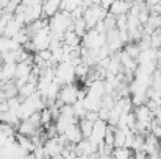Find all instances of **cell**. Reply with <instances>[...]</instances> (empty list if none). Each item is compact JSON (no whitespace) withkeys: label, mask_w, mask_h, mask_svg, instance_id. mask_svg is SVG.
I'll use <instances>...</instances> for the list:
<instances>
[{"label":"cell","mask_w":161,"mask_h":159,"mask_svg":"<svg viewBox=\"0 0 161 159\" xmlns=\"http://www.w3.org/2000/svg\"><path fill=\"white\" fill-rule=\"evenodd\" d=\"M72 111H74V115H75V119L77 120H81V119H85L86 117V114H88V111L85 109V106L83 103L78 100V102H75L74 105H72Z\"/></svg>","instance_id":"19"},{"label":"cell","mask_w":161,"mask_h":159,"mask_svg":"<svg viewBox=\"0 0 161 159\" xmlns=\"http://www.w3.org/2000/svg\"><path fill=\"white\" fill-rule=\"evenodd\" d=\"M59 0H47L42 3V16L41 19H52L55 14L59 11Z\"/></svg>","instance_id":"6"},{"label":"cell","mask_w":161,"mask_h":159,"mask_svg":"<svg viewBox=\"0 0 161 159\" xmlns=\"http://www.w3.org/2000/svg\"><path fill=\"white\" fill-rule=\"evenodd\" d=\"M33 47H35V52H44V50H49L50 47V42H52V36H50V30L49 27L47 28H42L39 30L38 33H35L31 38H30Z\"/></svg>","instance_id":"2"},{"label":"cell","mask_w":161,"mask_h":159,"mask_svg":"<svg viewBox=\"0 0 161 159\" xmlns=\"http://www.w3.org/2000/svg\"><path fill=\"white\" fill-rule=\"evenodd\" d=\"M39 128H36L33 123H30L28 120H22L19 125H17V131L20 136H25V137H33L36 133H38Z\"/></svg>","instance_id":"8"},{"label":"cell","mask_w":161,"mask_h":159,"mask_svg":"<svg viewBox=\"0 0 161 159\" xmlns=\"http://www.w3.org/2000/svg\"><path fill=\"white\" fill-rule=\"evenodd\" d=\"M72 31L81 39V38L86 34V31H88V27H86L85 20H83V19H77V20H74V24H72Z\"/></svg>","instance_id":"14"},{"label":"cell","mask_w":161,"mask_h":159,"mask_svg":"<svg viewBox=\"0 0 161 159\" xmlns=\"http://www.w3.org/2000/svg\"><path fill=\"white\" fill-rule=\"evenodd\" d=\"M63 45H67V47H72V49H75V47H81V39H80L72 30H69V31L64 33Z\"/></svg>","instance_id":"10"},{"label":"cell","mask_w":161,"mask_h":159,"mask_svg":"<svg viewBox=\"0 0 161 159\" xmlns=\"http://www.w3.org/2000/svg\"><path fill=\"white\" fill-rule=\"evenodd\" d=\"M116 30L127 31V16H117L116 17Z\"/></svg>","instance_id":"24"},{"label":"cell","mask_w":161,"mask_h":159,"mask_svg":"<svg viewBox=\"0 0 161 159\" xmlns=\"http://www.w3.org/2000/svg\"><path fill=\"white\" fill-rule=\"evenodd\" d=\"M64 139L67 140V144H70V145H77L78 142H81L83 140V136H81V131H80V128H78V122L77 123H74V125H70L66 131H64Z\"/></svg>","instance_id":"4"},{"label":"cell","mask_w":161,"mask_h":159,"mask_svg":"<svg viewBox=\"0 0 161 159\" xmlns=\"http://www.w3.org/2000/svg\"><path fill=\"white\" fill-rule=\"evenodd\" d=\"M53 75L55 80L61 87L67 86V84H74L75 80V72H74V66L69 62H59L53 67Z\"/></svg>","instance_id":"1"},{"label":"cell","mask_w":161,"mask_h":159,"mask_svg":"<svg viewBox=\"0 0 161 159\" xmlns=\"http://www.w3.org/2000/svg\"><path fill=\"white\" fill-rule=\"evenodd\" d=\"M24 100H20L19 97H13V98H8L6 100V103H8V109L9 111H13V112H17V109L20 108V103H22Z\"/></svg>","instance_id":"22"},{"label":"cell","mask_w":161,"mask_h":159,"mask_svg":"<svg viewBox=\"0 0 161 159\" xmlns=\"http://www.w3.org/2000/svg\"><path fill=\"white\" fill-rule=\"evenodd\" d=\"M127 130H117L114 128V148H124L125 147V139H127Z\"/></svg>","instance_id":"12"},{"label":"cell","mask_w":161,"mask_h":159,"mask_svg":"<svg viewBox=\"0 0 161 159\" xmlns=\"http://www.w3.org/2000/svg\"><path fill=\"white\" fill-rule=\"evenodd\" d=\"M92 126H94V123L89 122L88 119L78 120V128H80V131H81L83 139H89V136H91V133H92Z\"/></svg>","instance_id":"13"},{"label":"cell","mask_w":161,"mask_h":159,"mask_svg":"<svg viewBox=\"0 0 161 159\" xmlns=\"http://www.w3.org/2000/svg\"><path fill=\"white\" fill-rule=\"evenodd\" d=\"M78 92H80V89L75 84L63 86L61 91H59V95H58V102L61 105L72 106L75 102H78Z\"/></svg>","instance_id":"3"},{"label":"cell","mask_w":161,"mask_h":159,"mask_svg":"<svg viewBox=\"0 0 161 159\" xmlns=\"http://www.w3.org/2000/svg\"><path fill=\"white\" fill-rule=\"evenodd\" d=\"M80 3H81V2H78V0H64V2L59 3V11L70 14L72 11H75V9L80 6Z\"/></svg>","instance_id":"16"},{"label":"cell","mask_w":161,"mask_h":159,"mask_svg":"<svg viewBox=\"0 0 161 159\" xmlns=\"http://www.w3.org/2000/svg\"><path fill=\"white\" fill-rule=\"evenodd\" d=\"M100 102H102V98L94 97V95H89V94H86L85 98L81 100V103H83L85 109L88 112H97L100 109Z\"/></svg>","instance_id":"7"},{"label":"cell","mask_w":161,"mask_h":159,"mask_svg":"<svg viewBox=\"0 0 161 159\" xmlns=\"http://www.w3.org/2000/svg\"><path fill=\"white\" fill-rule=\"evenodd\" d=\"M22 28H24V25H22V24H19V22L13 17V19L8 22V25H6V28H5L3 36H5V38H8V39H13V38H14V36H16Z\"/></svg>","instance_id":"9"},{"label":"cell","mask_w":161,"mask_h":159,"mask_svg":"<svg viewBox=\"0 0 161 159\" xmlns=\"http://www.w3.org/2000/svg\"><path fill=\"white\" fill-rule=\"evenodd\" d=\"M74 72H75V77H78L80 80H85V78L89 75L91 67H88L85 62H80L78 66H75V67H74Z\"/></svg>","instance_id":"20"},{"label":"cell","mask_w":161,"mask_h":159,"mask_svg":"<svg viewBox=\"0 0 161 159\" xmlns=\"http://www.w3.org/2000/svg\"><path fill=\"white\" fill-rule=\"evenodd\" d=\"M0 83H2V64H0Z\"/></svg>","instance_id":"26"},{"label":"cell","mask_w":161,"mask_h":159,"mask_svg":"<svg viewBox=\"0 0 161 159\" xmlns=\"http://www.w3.org/2000/svg\"><path fill=\"white\" fill-rule=\"evenodd\" d=\"M111 159H133V151L130 148H114L111 153Z\"/></svg>","instance_id":"15"},{"label":"cell","mask_w":161,"mask_h":159,"mask_svg":"<svg viewBox=\"0 0 161 159\" xmlns=\"http://www.w3.org/2000/svg\"><path fill=\"white\" fill-rule=\"evenodd\" d=\"M103 145H105V148H108V150H114V128L113 126H107Z\"/></svg>","instance_id":"17"},{"label":"cell","mask_w":161,"mask_h":159,"mask_svg":"<svg viewBox=\"0 0 161 159\" xmlns=\"http://www.w3.org/2000/svg\"><path fill=\"white\" fill-rule=\"evenodd\" d=\"M150 49H153V50L161 49V28L155 30L150 34Z\"/></svg>","instance_id":"21"},{"label":"cell","mask_w":161,"mask_h":159,"mask_svg":"<svg viewBox=\"0 0 161 159\" xmlns=\"http://www.w3.org/2000/svg\"><path fill=\"white\" fill-rule=\"evenodd\" d=\"M39 119H41V126H44V128L50 126L52 122H53V119H52V112H50L49 108H44V109L39 112Z\"/></svg>","instance_id":"18"},{"label":"cell","mask_w":161,"mask_h":159,"mask_svg":"<svg viewBox=\"0 0 161 159\" xmlns=\"http://www.w3.org/2000/svg\"><path fill=\"white\" fill-rule=\"evenodd\" d=\"M97 115H99V120H102V122H108V117H109V111L108 109H103V108H100L99 111H97Z\"/></svg>","instance_id":"25"},{"label":"cell","mask_w":161,"mask_h":159,"mask_svg":"<svg viewBox=\"0 0 161 159\" xmlns=\"http://www.w3.org/2000/svg\"><path fill=\"white\" fill-rule=\"evenodd\" d=\"M35 92H36V86H35V84H30V83H25L24 86H20V87L17 89V97H19L20 100H27V98H30Z\"/></svg>","instance_id":"11"},{"label":"cell","mask_w":161,"mask_h":159,"mask_svg":"<svg viewBox=\"0 0 161 159\" xmlns=\"http://www.w3.org/2000/svg\"><path fill=\"white\" fill-rule=\"evenodd\" d=\"M103 25H105L107 31H109V30H114V28H116V17H114L113 14H109V13H108L107 17L103 19Z\"/></svg>","instance_id":"23"},{"label":"cell","mask_w":161,"mask_h":159,"mask_svg":"<svg viewBox=\"0 0 161 159\" xmlns=\"http://www.w3.org/2000/svg\"><path fill=\"white\" fill-rule=\"evenodd\" d=\"M131 5L133 3H130V2H113V5L108 9V13L113 14L114 17H117V16H127L128 11H130V8H131Z\"/></svg>","instance_id":"5"}]
</instances>
